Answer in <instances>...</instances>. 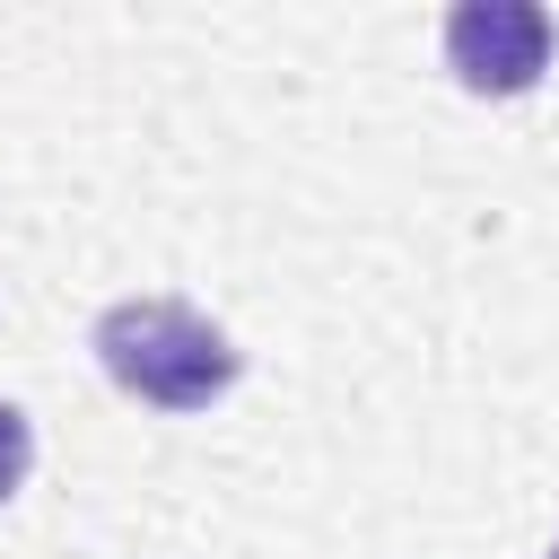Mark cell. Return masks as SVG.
Wrapping results in <instances>:
<instances>
[{
	"mask_svg": "<svg viewBox=\"0 0 559 559\" xmlns=\"http://www.w3.org/2000/svg\"><path fill=\"white\" fill-rule=\"evenodd\" d=\"M96 358L122 393L157 402V411H201L236 384V349L210 314L175 306V297H131L96 323Z\"/></svg>",
	"mask_w": 559,
	"mask_h": 559,
	"instance_id": "1",
	"label": "cell"
},
{
	"mask_svg": "<svg viewBox=\"0 0 559 559\" xmlns=\"http://www.w3.org/2000/svg\"><path fill=\"white\" fill-rule=\"evenodd\" d=\"M445 61L472 96H524L550 70V17L533 0H463L445 17Z\"/></svg>",
	"mask_w": 559,
	"mask_h": 559,
	"instance_id": "2",
	"label": "cell"
},
{
	"mask_svg": "<svg viewBox=\"0 0 559 559\" xmlns=\"http://www.w3.org/2000/svg\"><path fill=\"white\" fill-rule=\"evenodd\" d=\"M26 463H35V428H26V411L0 402V498L26 480Z\"/></svg>",
	"mask_w": 559,
	"mask_h": 559,
	"instance_id": "3",
	"label": "cell"
},
{
	"mask_svg": "<svg viewBox=\"0 0 559 559\" xmlns=\"http://www.w3.org/2000/svg\"><path fill=\"white\" fill-rule=\"evenodd\" d=\"M550 559H559V542H550Z\"/></svg>",
	"mask_w": 559,
	"mask_h": 559,
	"instance_id": "4",
	"label": "cell"
}]
</instances>
